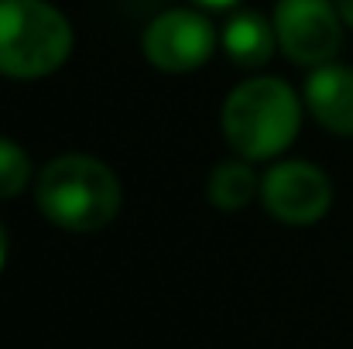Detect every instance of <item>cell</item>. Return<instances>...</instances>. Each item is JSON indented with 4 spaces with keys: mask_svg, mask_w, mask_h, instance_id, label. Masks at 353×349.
I'll use <instances>...</instances> for the list:
<instances>
[{
    "mask_svg": "<svg viewBox=\"0 0 353 349\" xmlns=\"http://www.w3.org/2000/svg\"><path fill=\"white\" fill-rule=\"evenodd\" d=\"M302 123V107L281 79H247L223 103V137L243 161L281 154Z\"/></svg>",
    "mask_w": 353,
    "mask_h": 349,
    "instance_id": "7a4b0ae2",
    "label": "cell"
},
{
    "mask_svg": "<svg viewBox=\"0 0 353 349\" xmlns=\"http://www.w3.org/2000/svg\"><path fill=\"white\" fill-rule=\"evenodd\" d=\"M336 10H340V17L353 28V0H336Z\"/></svg>",
    "mask_w": 353,
    "mask_h": 349,
    "instance_id": "8fae6325",
    "label": "cell"
},
{
    "mask_svg": "<svg viewBox=\"0 0 353 349\" xmlns=\"http://www.w3.org/2000/svg\"><path fill=\"white\" fill-rule=\"evenodd\" d=\"M340 10L330 0H278L274 7V31L281 52L299 65H326L340 41Z\"/></svg>",
    "mask_w": 353,
    "mask_h": 349,
    "instance_id": "277c9868",
    "label": "cell"
},
{
    "mask_svg": "<svg viewBox=\"0 0 353 349\" xmlns=\"http://www.w3.org/2000/svg\"><path fill=\"white\" fill-rule=\"evenodd\" d=\"M196 3H203V7H230L236 0H196Z\"/></svg>",
    "mask_w": 353,
    "mask_h": 349,
    "instance_id": "4fadbf2b",
    "label": "cell"
},
{
    "mask_svg": "<svg viewBox=\"0 0 353 349\" xmlns=\"http://www.w3.org/2000/svg\"><path fill=\"white\" fill-rule=\"evenodd\" d=\"M257 195V175L247 161H223L210 175V199L220 209H243Z\"/></svg>",
    "mask_w": 353,
    "mask_h": 349,
    "instance_id": "9c48e42d",
    "label": "cell"
},
{
    "mask_svg": "<svg viewBox=\"0 0 353 349\" xmlns=\"http://www.w3.org/2000/svg\"><path fill=\"white\" fill-rule=\"evenodd\" d=\"M274 41H278L274 21H264L254 10H243V14L230 17V24L223 28V48L243 69L264 65L274 55Z\"/></svg>",
    "mask_w": 353,
    "mask_h": 349,
    "instance_id": "ba28073f",
    "label": "cell"
},
{
    "mask_svg": "<svg viewBox=\"0 0 353 349\" xmlns=\"http://www.w3.org/2000/svg\"><path fill=\"white\" fill-rule=\"evenodd\" d=\"M34 199L48 223L72 233H97L117 220L120 178L100 158L62 154L41 168Z\"/></svg>",
    "mask_w": 353,
    "mask_h": 349,
    "instance_id": "6da1fadb",
    "label": "cell"
},
{
    "mask_svg": "<svg viewBox=\"0 0 353 349\" xmlns=\"http://www.w3.org/2000/svg\"><path fill=\"white\" fill-rule=\"evenodd\" d=\"M28 178H31V165H28V154L0 137V199H14L28 189Z\"/></svg>",
    "mask_w": 353,
    "mask_h": 349,
    "instance_id": "30bf717a",
    "label": "cell"
},
{
    "mask_svg": "<svg viewBox=\"0 0 353 349\" xmlns=\"http://www.w3.org/2000/svg\"><path fill=\"white\" fill-rule=\"evenodd\" d=\"M261 199L268 213L292 226L319 223L333 202V185L326 171L309 161H281L261 182Z\"/></svg>",
    "mask_w": 353,
    "mask_h": 349,
    "instance_id": "5b68a950",
    "label": "cell"
},
{
    "mask_svg": "<svg viewBox=\"0 0 353 349\" xmlns=\"http://www.w3.org/2000/svg\"><path fill=\"white\" fill-rule=\"evenodd\" d=\"M72 52V28L45 0H0V72L41 79Z\"/></svg>",
    "mask_w": 353,
    "mask_h": 349,
    "instance_id": "3957f363",
    "label": "cell"
},
{
    "mask_svg": "<svg viewBox=\"0 0 353 349\" xmlns=\"http://www.w3.org/2000/svg\"><path fill=\"white\" fill-rule=\"evenodd\" d=\"M216 48L213 24L196 10H168L144 31V55L161 72H192Z\"/></svg>",
    "mask_w": 353,
    "mask_h": 349,
    "instance_id": "8992f818",
    "label": "cell"
},
{
    "mask_svg": "<svg viewBox=\"0 0 353 349\" xmlns=\"http://www.w3.org/2000/svg\"><path fill=\"white\" fill-rule=\"evenodd\" d=\"M305 100L312 116L340 137L353 134V69L347 65H319L305 83Z\"/></svg>",
    "mask_w": 353,
    "mask_h": 349,
    "instance_id": "52a82bcc",
    "label": "cell"
},
{
    "mask_svg": "<svg viewBox=\"0 0 353 349\" xmlns=\"http://www.w3.org/2000/svg\"><path fill=\"white\" fill-rule=\"evenodd\" d=\"M3 260H7V230L0 223V271H3Z\"/></svg>",
    "mask_w": 353,
    "mask_h": 349,
    "instance_id": "7c38bea8",
    "label": "cell"
}]
</instances>
